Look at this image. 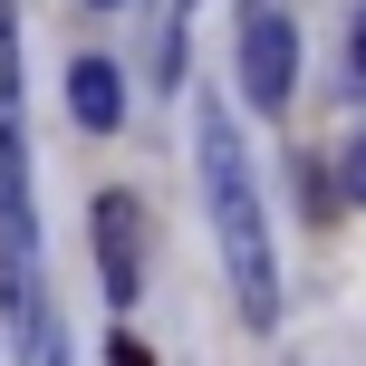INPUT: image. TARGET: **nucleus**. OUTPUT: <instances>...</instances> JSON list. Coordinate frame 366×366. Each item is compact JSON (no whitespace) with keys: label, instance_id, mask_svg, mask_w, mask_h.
Here are the masks:
<instances>
[{"label":"nucleus","instance_id":"obj_2","mask_svg":"<svg viewBox=\"0 0 366 366\" xmlns=\"http://www.w3.org/2000/svg\"><path fill=\"white\" fill-rule=\"evenodd\" d=\"M0 299H10V337L49 347V290H39V212H29V135H19V39L10 0H0Z\"/></svg>","mask_w":366,"mask_h":366},{"label":"nucleus","instance_id":"obj_5","mask_svg":"<svg viewBox=\"0 0 366 366\" xmlns=\"http://www.w3.org/2000/svg\"><path fill=\"white\" fill-rule=\"evenodd\" d=\"M68 107H77L87 135H116V126H126V77H116L107 58H77V68H68Z\"/></svg>","mask_w":366,"mask_h":366},{"label":"nucleus","instance_id":"obj_3","mask_svg":"<svg viewBox=\"0 0 366 366\" xmlns=\"http://www.w3.org/2000/svg\"><path fill=\"white\" fill-rule=\"evenodd\" d=\"M241 87H251L260 116H280V107H290V87H299V29L270 10V0L241 10Z\"/></svg>","mask_w":366,"mask_h":366},{"label":"nucleus","instance_id":"obj_1","mask_svg":"<svg viewBox=\"0 0 366 366\" xmlns=\"http://www.w3.org/2000/svg\"><path fill=\"white\" fill-rule=\"evenodd\" d=\"M193 164H202V202H212V241L232 270L241 328H280V260H270V222H260V183H251L232 107H212V97L193 107Z\"/></svg>","mask_w":366,"mask_h":366},{"label":"nucleus","instance_id":"obj_4","mask_svg":"<svg viewBox=\"0 0 366 366\" xmlns=\"http://www.w3.org/2000/svg\"><path fill=\"white\" fill-rule=\"evenodd\" d=\"M97 280H107L116 309H135V290H145V212H135L126 193H97Z\"/></svg>","mask_w":366,"mask_h":366},{"label":"nucleus","instance_id":"obj_8","mask_svg":"<svg viewBox=\"0 0 366 366\" xmlns=\"http://www.w3.org/2000/svg\"><path fill=\"white\" fill-rule=\"evenodd\" d=\"M39 366H68V357H58V337H49V347H39Z\"/></svg>","mask_w":366,"mask_h":366},{"label":"nucleus","instance_id":"obj_6","mask_svg":"<svg viewBox=\"0 0 366 366\" xmlns=\"http://www.w3.org/2000/svg\"><path fill=\"white\" fill-rule=\"evenodd\" d=\"M337 174H347V193L366 202V135H357V145H347V164H337Z\"/></svg>","mask_w":366,"mask_h":366},{"label":"nucleus","instance_id":"obj_7","mask_svg":"<svg viewBox=\"0 0 366 366\" xmlns=\"http://www.w3.org/2000/svg\"><path fill=\"white\" fill-rule=\"evenodd\" d=\"M347 68L366 77V10H357V29H347Z\"/></svg>","mask_w":366,"mask_h":366},{"label":"nucleus","instance_id":"obj_9","mask_svg":"<svg viewBox=\"0 0 366 366\" xmlns=\"http://www.w3.org/2000/svg\"><path fill=\"white\" fill-rule=\"evenodd\" d=\"M97 10H116V0H97Z\"/></svg>","mask_w":366,"mask_h":366}]
</instances>
